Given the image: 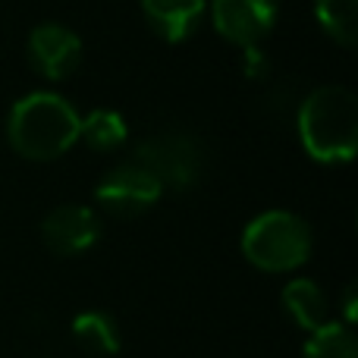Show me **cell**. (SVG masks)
<instances>
[{
  "label": "cell",
  "mask_w": 358,
  "mask_h": 358,
  "mask_svg": "<svg viewBox=\"0 0 358 358\" xmlns=\"http://www.w3.org/2000/svg\"><path fill=\"white\" fill-rule=\"evenodd\" d=\"M6 142L25 161H57L79 142V110L57 92H29L10 107Z\"/></svg>",
  "instance_id": "obj_1"
},
{
  "label": "cell",
  "mask_w": 358,
  "mask_h": 358,
  "mask_svg": "<svg viewBox=\"0 0 358 358\" xmlns=\"http://www.w3.org/2000/svg\"><path fill=\"white\" fill-rule=\"evenodd\" d=\"M299 142L317 164L340 167L358 151V98L343 85H321L302 101L296 117Z\"/></svg>",
  "instance_id": "obj_2"
},
{
  "label": "cell",
  "mask_w": 358,
  "mask_h": 358,
  "mask_svg": "<svg viewBox=\"0 0 358 358\" xmlns=\"http://www.w3.org/2000/svg\"><path fill=\"white\" fill-rule=\"evenodd\" d=\"M311 227L292 210H264L242 229V255L264 273H292L308 264Z\"/></svg>",
  "instance_id": "obj_3"
},
{
  "label": "cell",
  "mask_w": 358,
  "mask_h": 358,
  "mask_svg": "<svg viewBox=\"0 0 358 358\" xmlns=\"http://www.w3.org/2000/svg\"><path fill=\"white\" fill-rule=\"evenodd\" d=\"M136 164H142L164 189H192L201 179L204 170V148L189 132H161L148 136L136 145Z\"/></svg>",
  "instance_id": "obj_4"
},
{
  "label": "cell",
  "mask_w": 358,
  "mask_h": 358,
  "mask_svg": "<svg viewBox=\"0 0 358 358\" xmlns=\"http://www.w3.org/2000/svg\"><path fill=\"white\" fill-rule=\"evenodd\" d=\"M161 195H164V185L136 161L110 167L94 185V201L101 204V210H107L113 217H123V220L151 210L161 201Z\"/></svg>",
  "instance_id": "obj_5"
},
{
  "label": "cell",
  "mask_w": 358,
  "mask_h": 358,
  "mask_svg": "<svg viewBox=\"0 0 358 358\" xmlns=\"http://www.w3.org/2000/svg\"><path fill=\"white\" fill-rule=\"evenodd\" d=\"M280 16V0H210V22L217 35L248 50L258 48L273 31Z\"/></svg>",
  "instance_id": "obj_6"
},
{
  "label": "cell",
  "mask_w": 358,
  "mask_h": 358,
  "mask_svg": "<svg viewBox=\"0 0 358 358\" xmlns=\"http://www.w3.org/2000/svg\"><path fill=\"white\" fill-rule=\"evenodd\" d=\"M29 63L41 79L63 82L82 63V38L63 22H41L29 35Z\"/></svg>",
  "instance_id": "obj_7"
},
{
  "label": "cell",
  "mask_w": 358,
  "mask_h": 358,
  "mask_svg": "<svg viewBox=\"0 0 358 358\" xmlns=\"http://www.w3.org/2000/svg\"><path fill=\"white\" fill-rule=\"evenodd\" d=\"M41 239L60 258L85 255L101 239V217L85 204H60L41 220Z\"/></svg>",
  "instance_id": "obj_8"
},
{
  "label": "cell",
  "mask_w": 358,
  "mask_h": 358,
  "mask_svg": "<svg viewBox=\"0 0 358 358\" xmlns=\"http://www.w3.org/2000/svg\"><path fill=\"white\" fill-rule=\"evenodd\" d=\"M208 0H142V16L148 29L167 44L189 41L198 31Z\"/></svg>",
  "instance_id": "obj_9"
},
{
  "label": "cell",
  "mask_w": 358,
  "mask_h": 358,
  "mask_svg": "<svg viewBox=\"0 0 358 358\" xmlns=\"http://www.w3.org/2000/svg\"><path fill=\"white\" fill-rule=\"evenodd\" d=\"M280 299H283V308H286V315L292 317V324H296L299 330H305V334H311V330L324 327L327 321H334L324 289L308 277L289 280V283L283 286V296Z\"/></svg>",
  "instance_id": "obj_10"
},
{
  "label": "cell",
  "mask_w": 358,
  "mask_h": 358,
  "mask_svg": "<svg viewBox=\"0 0 358 358\" xmlns=\"http://www.w3.org/2000/svg\"><path fill=\"white\" fill-rule=\"evenodd\" d=\"M69 330H73V340L79 343L85 352H92L98 358H110L123 349L120 327L107 311H82V315L73 317Z\"/></svg>",
  "instance_id": "obj_11"
},
{
  "label": "cell",
  "mask_w": 358,
  "mask_h": 358,
  "mask_svg": "<svg viewBox=\"0 0 358 358\" xmlns=\"http://www.w3.org/2000/svg\"><path fill=\"white\" fill-rule=\"evenodd\" d=\"M79 138L88 145L92 151H117L126 145L129 138V126L120 117L117 110H107V107H94L85 117H79Z\"/></svg>",
  "instance_id": "obj_12"
},
{
  "label": "cell",
  "mask_w": 358,
  "mask_h": 358,
  "mask_svg": "<svg viewBox=\"0 0 358 358\" xmlns=\"http://www.w3.org/2000/svg\"><path fill=\"white\" fill-rule=\"evenodd\" d=\"M317 25L340 48L358 44V0H315Z\"/></svg>",
  "instance_id": "obj_13"
},
{
  "label": "cell",
  "mask_w": 358,
  "mask_h": 358,
  "mask_svg": "<svg viewBox=\"0 0 358 358\" xmlns=\"http://www.w3.org/2000/svg\"><path fill=\"white\" fill-rule=\"evenodd\" d=\"M302 358H358L352 327H346L343 321H327L324 327L311 330L302 346Z\"/></svg>",
  "instance_id": "obj_14"
},
{
  "label": "cell",
  "mask_w": 358,
  "mask_h": 358,
  "mask_svg": "<svg viewBox=\"0 0 358 358\" xmlns=\"http://www.w3.org/2000/svg\"><path fill=\"white\" fill-rule=\"evenodd\" d=\"M343 311H346V327H352L355 324V283L346 286V299H343Z\"/></svg>",
  "instance_id": "obj_15"
}]
</instances>
